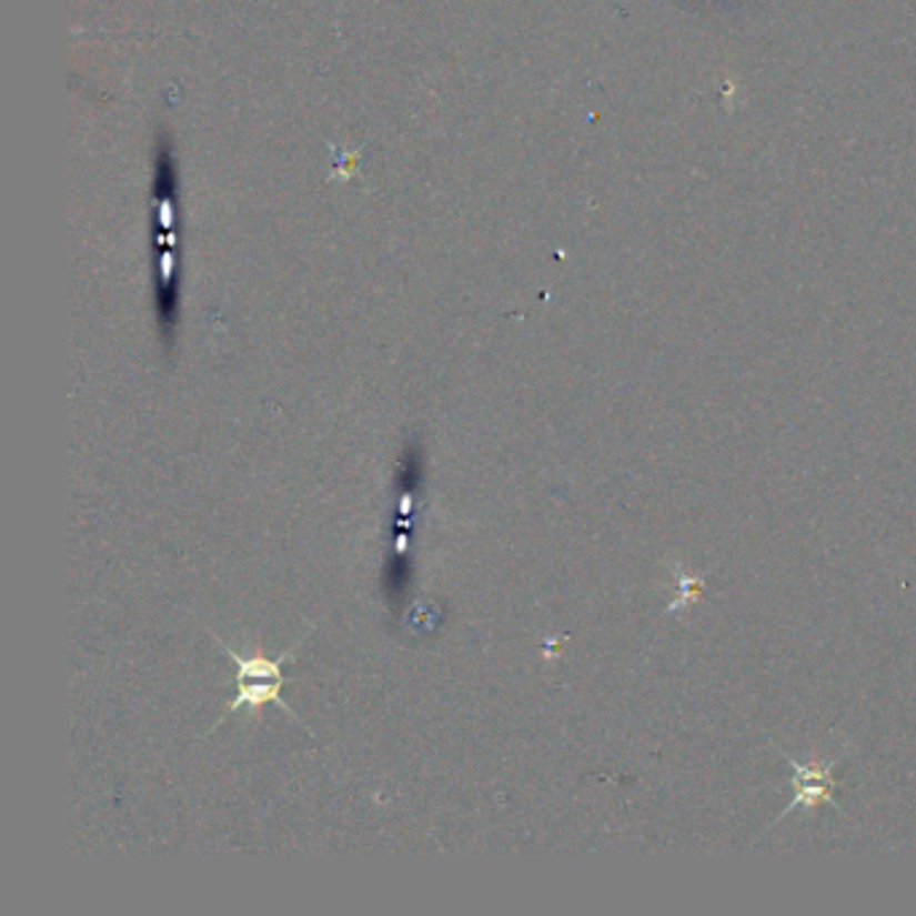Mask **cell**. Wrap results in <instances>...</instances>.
Instances as JSON below:
<instances>
[{
  "label": "cell",
  "mask_w": 916,
  "mask_h": 916,
  "mask_svg": "<svg viewBox=\"0 0 916 916\" xmlns=\"http://www.w3.org/2000/svg\"><path fill=\"white\" fill-rule=\"evenodd\" d=\"M836 758L825 761L819 766H806V764H793V785H796V798H793L791 809H798V806H806V809H815L823 801H831V772Z\"/></svg>",
  "instance_id": "obj_1"
},
{
  "label": "cell",
  "mask_w": 916,
  "mask_h": 916,
  "mask_svg": "<svg viewBox=\"0 0 916 916\" xmlns=\"http://www.w3.org/2000/svg\"><path fill=\"white\" fill-rule=\"evenodd\" d=\"M223 648H227V645H223ZM227 653L234 658L240 681H283V672H280V664L283 662H272V658L261 656V653L253 658L236 656L232 648H227Z\"/></svg>",
  "instance_id": "obj_2"
},
{
  "label": "cell",
  "mask_w": 916,
  "mask_h": 916,
  "mask_svg": "<svg viewBox=\"0 0 916 916\" xmlns=\"http://www.w3.org/2000/svg\"><path fill=\"white\" fill-rule=\"evenodd\" d=\"M283 683L285 681H272L269 685H261V681H259V685H242V691L236 694V699L229 704V713H232V709L245 707V704H250V707H261V704H266V702L283 704V702H280V685H283ZM283 707H285V704H283Z\"/></svg>",
  "instance_id": "obj_3"
}]
</instances>
